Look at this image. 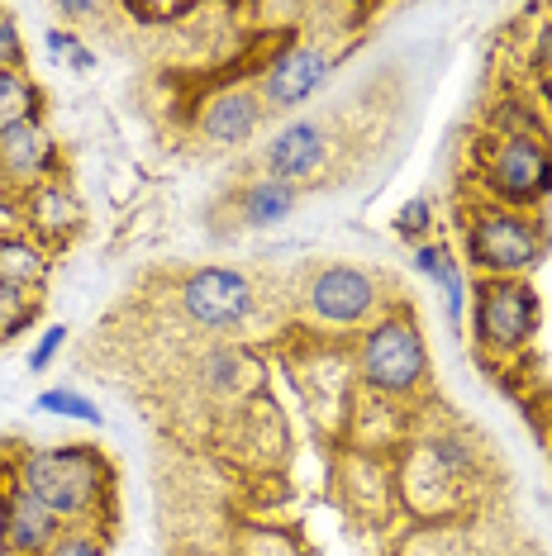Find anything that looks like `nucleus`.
<instances>
[{
  "mask_svg": "<svg viewBox=\"0 0 552 556\" xmlns=\"http://www.w3.org/2000/svg\"><path fill=\"white\" fill-rule=\"evenodd\" d=\"M305 300L324 324H362L376 309V286H372V276L357 267H324L315 281H310Z\"/></svg>",
  "mask_w": 552,
  "mask_h": 556,
  "instance_id": "7",
  "label": "nucleus"
},
{
  "mask_svg": "<svg viewBox=\"0 0 552 556\" xmlns=\"http://www.w3.org/2000/svg\"><path fill=\"white\" fill-rule=\"evenodd\" d=\"M267 172L276 176V181H300V176H310L324 162V129L319 124H310V119H296V124H286L281 134L267 143Z\"/></svg>",
  "mask_w": 552,
  "mask_h": 556,
  "instance_id": "10",
  "label": "nucleus"
},
{
  "mask_svg": "<svg viewBox=\"0 0 552 556\" xmlns=\"http://www.w3.org/2000/svg\"><path fill=\"white\" fill-rule=\"evenodd\" d=\"M43 414H58V419H86V424H100L105 414L96 409V400H86V395H77V390H43L39 400Z\"/></svg>",
  "mask_w": 552,
  "mask_h": 556,
  "instance_id": "17",
  "label": "nucleus"
},
{
  "mask_svg": "<svg viewBox=\"0 0 552 556\" xmlns=\"http://www.w3.org/2000/svg\"><path fill=\"white\" fill-rule=\"evenodd\" d=\"M414 267H419L429 281L443 286V305H448V324H457L462 319V271H457V262H453V252L448 248H419L414 252Z\"/></svg>",
  "mask_w": 552,
  "mask_h": 556,
  "instance_id": "15",
  "label": "nucleus"
},
{
  "mask_svg": "<svg viewBox=\"0 0 552 556\" xmlns=\"http://www.w3.org/2000/svg\"><path fill=\"white\" fill-rule=\"evenodd\" d=\"M62 338H67V328L53 324V328H48V333L39 338V343H34V352H29V371H34V376L48 371V362H53L58 352H62Z\"/></svg>",
  "mask_w": 552,
  "mask_h": 556,
  "instance_id": "20",
  "label": "nucleus"
},
{
  "mask_svg": "<svg viewBox=\"0 0 552 556\" xmlns=\"http://www.w3.org/2000/svg\"><path fill=\"white\" fill-rule=\"evenodd\" d=\"M29 119H39V86L15 67H0V134Z\"/></svg>",
  "mask_w": 552,
  "mask_h": 556,
  "instance_id": "14",
  "label": "nucleus"
},
{
  "mask_svg": "<svg viewBox=\"0 0 552 556\" xmlns=\"http://www.w3.org/2000/svg\"><path fill=\"white\" fill-rule=\"evenodd\" d=\"M467 252L472 262L481 271H524L538 262V252H543V243H538L534 224L519 219V214H505V210H486L476 214V224L467 229Z\"/></svg>",
  "mask_w": 552,
  "mask_h": 556,
  "instance_id": "3",
  "label": "nucleus"
},
{
  "mask_svg": "<svg viewBox=\"0 0 552 556\" xmlns=\"http://www.w3.org/2000/svg\"><path fill=\"white\" fill-rule=\"evenodd\" d=\"M538 62H543V67L552 72V29L543 34V43H538Z\"/></svg>",
  "mask_w": 552,
  "mask_h": 556,
  "instance_id": "27",
  "label": "nucleus"
},
{
  "mask_svg": "<svg viewBox=\"0 0 552 556\" xmlns=\"http://www.w3.org/2000/svg\"><path fill=\"white\" fill-rule=\"evenodd\" d=\"M48 157H53V138L43 134L39 119L15 124V129L0 134V172H10V176H34V172H43Z\"/></svg>",
  "mask_w": 552,
  "mask_h": 556,
  "instance_id": "12",
  "label": "nucleus"
},
{
  "mask_svg": "<svg viewBox=\"0 0 552 556\" xmlns=\"http://www.w3.org/2000/svg\"><path fill=\"white\" fill-rule=\"evenodd\" d=\"M58 15H67V20H86V15H96V5H58Z\"/></svg>",
  "mask_w": 552,
  "mask_h": 556,
  "instance_id": "26",
  "label": "nucleus"
},
{
  "mask_svg": "<svg viewBox=\"0 0 552 556\" xmlns=\"http://www.w3.org/2000/svg\"><path fill=\"white\" fill-rule=\"evenodd\" d=\"M262 119V105L253 91H224L205 105V115H200V129H205L210 143H224V148H238L248 143Z\"/></svg>",
  "mask_w": 552,
  "mask_h": 556,
  "instance_id": "11",
  "label": "nucleus"
},
{
  "mask_svg": "<svg viewBox=\"0 0 552 556\" xmlns=\"http://www.w3.org/2000/svg\"><path fill=\"white\" fill-rule=\"evenodd\" d=\"M324 77H329V53H324V48H310V43H296L267 67L262 91H267V105L296 110L300 100H310L319 91Z\"/></svg>",
  "mask_w": 552,
  "mask_h": 556,
  "instance_id": "8",
  "label": "nucleus"
},
{
  "mask_svg": "<svg viewBox=\"0 0 552 556\" xmlns=\"http://www.w3.org/2000/svg\"><path fill=\"white\" fill-rule=\"evenodd\" d=\"M105 485H110V471L100 462V452L77 447V442L72 447H39L20 462V490L58 518L86 514Z\"/></svg>",
  "mask_w": 552,
  "mask_h": 556,
  "instance_id": "1",
  "label": "nucleus"
},
{
  "mask_svg": "<svg viewBox=\"0 0 552 556\" xmlns=\"http://www.w3.org/2000/svg\"><path fill=\"white\" fill-rule=\"evenodd\" d=\"M291 210H296V186L276 181V176L253 181L243 191V224L248 229H272V224H281Z\"/></svg>",
  "mask_w": 552,
  "mask_h": 556,
  "instance_id": "13",
  "label": "nucleus"
},
{
  "mask_svg": "<svg viewBox=\"0 0 552 556\" xmlns=\"http://www.w3.org/2000/svg\"><path fill=\"white\" fill-rule=\"evenodd\" d=\"M429 371V352L410 319H381L362 343V376L386 395H405Z\"/></svg>",
  "mask_w": 552,
  "mask_h": 556,
  "instance_id": "2",
  "label": "nucleus"
},
{
  "mask_svg": "<svg viewBox=\"0 0 552 556\" xmlns=\"http://www.w3.org/2000/svg\"><path fill=\"white\" fill-rule=\"evenodd\" d=\"M538 305H534V290L519 281H491L476 300V338L486 348H519L524 338L534 333Z\"/></svg>",
  "mask_w": 552,
  "mask_h": 556,
  "instance_id": "6",
  "label": "nucleus"
},
{
  "mask_svg": "<svg viewBox=\"0 0 552 556\" xmlns=\"http://www.w3.org/2000/svg\"><path fill=\"white\" fill-rule=\"evenodd\" d=\"M0 281L10 286H43L48 281V262L39 248L20 243V238H0Z\"/></svg>",
  "mask_w": 552,
  "mask_h": 556,
  "instance_id": "16",
  "label": "nucleus"
},
{
  "mask_svg": "<svg viewBox=\"0 0 552 556\" xmlns=\"http://www.w3.org/2000/svg\"><path fill=\"white\" fill-rule=\"evenodd\" d=\"M29 319H34V309H29V300H24V290L10 286V281H0V338L20 333Z\"/></svg>",
  "mask_w": 552,
  "mask_h": 556,
  "instance_id": "18",
  "label": "nucleus"
},
{
  "mask_svg": "<svg viewBox=\"0 0 552 556\" xmlns=\"http://www.w3.org/2000/svg\"><path fill=\"white\" fill-rule=\"evenodd\" d=\"M43 556H100V542L81 538V533H67V538H58V542H53V547H48Z\"/></svg>",
  "mask_w": 552,
  "mask_h": 556,
  "instance_id": "23",
  "label": "nucleus"
},
{
  "mask_svg": "<svg viewBox=\"0 0 552 556\" xmlns=\"http://www.w3.org/2000/svg\"><path fill=\"white\" fill-rule=\"evenodd\" d=\"M181 309L200 328H238L253 314V281L224 267H205L181 286Z\"/></svg>",
  "mask_w": 552,
  "mask_h": 556,
  "instance_id": "4",
  "label": "nucleus"
},
{
  "mask_svg": "<svg viewBox=\"0 0 552 556\" xmlns=\"http://www.w3.org/2000/svg\"><path fill=\"white\" fill-rule=\"evenodd\" d=\"M429 224H434L429 195L405 200V205H400V214H396V233H400V238H424V233H429Z\"/></svg>",
  "mask_w": 552,
  "mask_h": 556,
  "instance_id": "19",
  "label": "nucleus"
},
{
  "mask_svg": "<svg viewBox=\"0 0 552 556\" xmlns=\"http://www.w3.org/2000/svg\"><path fill=\"white\" fill-rule=\"evenodd\" d=\"M134 20H148V24H172V20H186L196 15V5H129Z\"/></svg>",
  "mask_w": 552,
  "mask_h": 556,
  "instance_id": "21",
  "label": "nucleus"
},
{
  "mask_svg": "<svg viewBox=\"0 0 552 556\" xmlns=\"http://www.w3.org/2000/svg\"><path fill=\"white\" fill-rule=\"evenodd\" d=\"M543 96H548V105H552V77L543 81Z\"/></svg>",
  "mask_w": 552,
  "mask_h": 556,
  "instance_id": "28",
  "label": "nucleus"
},
{
  "mask_svg": "<svg viewBox=\"0 0 552 556\" xmlns=\"http://www.w3.org/2000/svg\"><path fill=\"white\" fill-rule=\"evenodd\" d=\"M20 62V29H15V20L0 10V67H15Z\"/></svg>",
  "mask_w": 552,
  "mask_h": 556,
  "instance_id": "22",
  "label": "nucleus"
},
{
  "mask_svg": "<svg viewBox=\"0 0 552 556\" xmlns=\"http://www.w3.org/2000/svg\"><path fill=\"white\" fill-rule=\"evenodd\" d=\"M486 186L510 200V205H529V200L548 195L552 186V153L543 138H505L491 157V172H486Z\"/></svg>",
  "mask_w": 552,
  "mask_h": 556,
  "instance_id": "5",
  "label": "nucleus"
},
{
  "mask_svg": "<svg viewBox=\"0 0 552 556\" xmlns=\"http://www.w3.org/2000/svg\"><path fill=\"white\" fill-rule=\"evenodd\" d=\"M43 48H48V58H72V53H77V34H72V29H48Z\"/></svg>",
  "mask_w": 552,
  "mask_h": 556,
  "instance_id": "24",
  "label": "nucleus"
},
{
  "mask_svg": "<svg viewBox=\"0 0 552 556\" xmlns=\"http://www.w3.org/2000/svg\"><path fill=\"white\" fill-rule=\"evenodd\" d=\"M72 67H77V72H91V67H96V53L77 43V53H72Z\"/></svg>",
  "mask_w": 552,
  "mask_h": 556,
  "instance_id": "25",
  "label": "nucleus"
},
{
  "mask_svg": "<svg viewBox=\"0 0 552 556\" xmlns=\"http://www.w3.org/2000/svg\"><path fill=\"white\" fill-rule=\"evenodd\" d=\"M58 533V514H48L34 495L24 490H10L5 509H0V547L10 556H43L53 547Z\"/></svg>",
  "mask_w": 552,
  "mask_h": 556,
  "instance_id": "9",
  "label": "nucleus"
}]
</instances>
